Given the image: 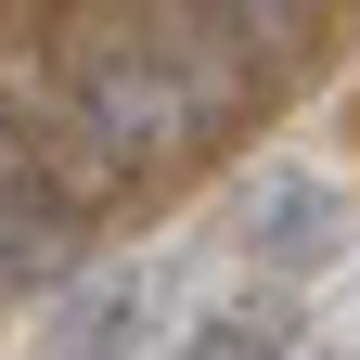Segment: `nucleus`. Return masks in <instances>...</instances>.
Wrapping results in <instances>:
<instances>
[{"instance_id": "obj_3", "label": "nucleus", "mask_w": 360, "mask_h": 360, "mask_svg": "<svg viewBox=\"0 0 360 360\" xmlns=\"http://www.w3.org/2000/svg\"><path fill=\"white\" fill-rule=\"evenodd\" d=\"M167 322V270H103L77 309H65V335H52V360H116V347H142Z\"/></svg>"}, {"instance_id": "obj_4", "label": "nucleus", "mask_w": 360, "mask_h": 360, "mask_svg": "<svg viewBox=\"0 0 360 360\" xmlns=\"http://www.w3.org/2000/svg\"><path fill=\"white\" fill-rule=\"evenodd\" d=\"M296 335H309V309H296L283 283H257V296H232V309H206V322L180 335L167 360H283Z\"/></svg>"}, {"instance_id": "obj_2", "label": "nucleus", "mask_w": 360, "mask_h": 360, "mask_svg": "<svg viewBox=\"0 0 360 360\" xmlns=\"http://www.w3.org/2000/svg\"><path fill=\"white\" fill-rule=\"evenodd\" d=\"M232 245L257 257V270H322L335 245H347V193L322 167H283V180H257V193L232 206Z\"/></svg>"}, {"instance_id": "obj_1", "label": "nucleus", "mask_w": 360, "mask_h": 360, "mask_svg": "<svg viewBox=\"0 0 360 360\" xmlns=\"http://www.w3.org/2000/svg\"><path fill=\"white\" fill-rule=\"evenodd\" d=\"M116 180H155L232 116V39L206 13H129L116 39H90L65 65V103H52Z\"/></svg>"}]
</instances>
